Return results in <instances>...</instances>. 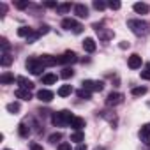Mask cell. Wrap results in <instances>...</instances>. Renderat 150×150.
Here are the masks:
<instances>
[{"label":"cell","mask_w":150,"mask_h":150,"mask_svg":"<svg viewBox=\"0 0 150 150\" xmlns=\"http://www.w3.org/2000/svg\"><path fill=\"white\" fill-rule=\"evenodd\" d=\"M127 27L131 28V32L134 35H139V37L150 34V23H146L143 20H129L127 21Z\"/></svg>","instance_id":"6da1fadb"},{"label":"cell","mask_w":150,"mask_h":150,"mask_svg":"<svg viewBox=\"0 0 150 150\" xmlns=\"http://www.w3.org/2000/svg\"><path fill=\"white\" fill-rule=\"evenodd\" d=\"M74 117L69 113V111H58V113H53V117H51V122L55 124V125H58V127H62V125H67V124H71V120H72Z\"/></svg>","instance_id":"7a4b0ae2"},{"label":"cell","mask_w":150,"mask_h":150,"mask_svg":"<svg viewBox=\"0 0 150 150\" xmlns=\"http://www.w3.org/2000/svg\"><path fill=\"white\" fill-rule=\"evenodd\" d=\"M25 65H27V69H28L32 74H35V76H39V74L42 72V69H44V65L41 64L39 57H32V58H28Z\"/></svg>","instance_id":"3957f363"},{"label":"cell","mask_w":150,"mask_h":150,"mask_svg":"<svg viewBox=\"0 0 150 150\" xmlns=\"http://www.w3.org/2000/svg\"><path fill=\"white\" fill-rule=\"evenodd\" d=\"M62 27H64L65 30H72L74 34H81V32H83V25L78 23L76 20H72V18H65V20H62Z\"/></svg>","instance_id":"277c9868"},{"label":"cell","mask_w":150,"mask_h":150,"mask_svg":"<svg viewBox=\"0 0 150 150\" xmlns=\"http://www.w3.org/2000/svg\"><path fill=\"white\" fill-rule=\"evenodd\" d=\"M83 88L88 90V92H101L104 88V83L103 81H94V80H85L83 83Z\"/></svg>","instance_id":"5b68a950"},{"label":"cell","mask_w":150,"mask_h":150,"mask_svg":"<svg viewBox=\"0 0 150 150\" xmlns=\"http://www.w3.org/2000/svg\"><path fill=\"white\" fill-rule=\"evenodd\" d=\"M74 62H78V57L74 51H65L60 58H58V64H74Z\"/></svg>","instance_id":"8992f818"},{"label":"cell","mask_w":150,"mask_h":150,"mask_svg":"<svg viewBox=\"0 0 150 150\" xmlns=\"http://www.w3.org/2000/svg\"><path fill=\"white\" fill-rule=\"evenodd\" d=\"M122 101H124V96H122V94L111 92V94L108 96V99H106V104H108V106H117V104H120Z\"/></svg>","instance_id":"52a82bcc"},{"label":"cell","mask_w":150,"mask_h":150,"mask_svg":"<svg viewBox=\"0 0 150 150\" xmlns=\"http://www.w3.org/2000/svg\"><path fill=\"white\" fill-rule=\"evenodd\" d=\"M94 28H96V32L99 34V39H103V41H108V39H111V37H113V32H110V30L106 32L99 23H96V25H94Z\"/></svg>","instance_id":"ba28073f"},{"label":"cell","mask_w":150,"mask_h":150,"mask_svg":"<svg viewBox=\"0 0 150 150\" xmlns=\"http://www.w3.org/2000/svg\"><path fill=\"white\" fill-rule=\"evenodd\" d=\"M37 99L42 101V103H50V101L53 99V92L48 90V88H41V90L37 92Z\"/></svg>","instance_id":"9c48e42d"},{"label":"cell","mask_w":150,"mask_h":150,"mask_svg":"<svg viewBox=\"0 0 150 150\" xmlns=\"http://www.w3.org/2000/svg\"><path fill=\"white\" fill-rule=\"evenodd\" d=\"M39 60H41V64H42L44 67H51V65L58 64V58H55V57H51V55H41Z\"/></svg>","instance_id":"30bf717a"},{"label":"cell","mask_w":150,"mask_h":150,"mask_svg":"<svg viewBox=\"0 0 150 150\" xmlns=\"http://www.w3.org/2000/svg\"><path fill=\"white\" fill-rule=\"evenodd\" d=\"M139 138H141L143 143L150 145V124H146V125H143V127L139 129Z\"/></svg>","instance_id":"8fae6325"},{"label":"cell","mask_w":150,"mask_h":150,"mask_svg":"<svg viewBox=\"0 0 150 150\" xmlns=\"http://www.w3.org/2000/svg\"><path fill=\"white\" fill-rule=\"evenodd\" d=\"M16 81H18L20 88H23V90H32V88H34V83H32L30 80H27L25 76H18Z\"/></svg>","instance_id":"7c38bea8"},{"label":"cell","mask_w":150,"mask_h":150,"mask_svg":"<svg viewBox=\"0 0 150 150\" xmlns=\"http://www.w3.org/2000/svg\"><path fill=\"white\" fill-rule=\"evenodd\" d=\"M74 14H76L78 18H87L88 16V7L83 6V4H76L74 6Z\"/></svg>","instance_id":"4fadbf2b"},{"label":"cell","mask_w":150,"mask_h":150,"mask_svg":"<svg viewBox=\"0 0 150 150\" xmlns=\"http://www.w3.org/2000/svg\"><path fill=\"white\" fill-rule=\"evenodd\" d=\"M127 64H129L131 69H139V67H141V57L134 53V55L129 57V62H127Z\"/></svg>","instance_id":"5bb4252c"},{"label":"cell","mask_w":150,"mask_h":150,"mask_svg":"<svg viewBox=\"0 0 150 150\" xmlns=\"http://www.w3.org/2000/svg\"><path fill=\"white\" fill-rule=\"evenodd\" d=\"M71 127H72L74 131H81V129L85 127V120L80 118V117H74V118L71 120Z\"/></svg>","instance_id":"9a60e30c"},{"label":"cell","mask_w":150,"mask_h":150,"mask_svg":"<svg viewBox=\"0 0 150 150\" xmlns=\"http://www.w3.org/2000/svg\"><path fill=\"white\" fill-rule=\"evenodd\" d=\"M83 48H85V51H88V53H94L96 51V41L92 39V37H87L85 41H83Z\"/></svg>","instance_id":"2e32d148"},{"label":"cell","mask_w":150,"mask_h":150,"mask_svg":"<svg viewBox=\"0 0 150 150\" xmlns=\"http://www.w3.org/2000/svg\"><path fill=\"white\" fill-rule=\"evenodd\" d=\"M132 9H134L138 14H146V13H148V4H145V2H136V4L132 6Z\"/></svg>","instance_id":"e0dca14e"},{"label":"cell","mask_w":150,"mask_h":150,"mask_svg":"<svg viewBox=\"0 0 150 150\" xmlns=\"http://www.w3.org/2000/svg\"><path fill=\"white\" fill-rule=\"evenodd\" d=\"M83 139H85V134H83V131H74L72 134H71V141H74V143H83Z\"/></svg>","instance_id":"ac0fdd59"},{"label":"cell","mask_w":150,"mask_h":150,"mask_svg":"<svg viewBox=\"0 0 150 150\" xmlns=\"http://www.w3.org/2000/svg\"><path fill=\"white\" fill-rule=\"evenodd\" d=\"M16 97H18V99H23V101H30V99H32V94H30V90L18 88V90H16Z\"/></svg>","instance_id":"d6986e66"},{"label":"cell","mask_w":150,"mask_h":150,"mask_svg":"<svg viewBox=\"0 0 150 150\" xmlns=\"http://www.w3.org/2000/svg\"><path fill=\"white\" fill-rule=\"evenodd\" d=\"M53 83H57V74H44L42 76V85H53Z\"/></svg>","instance_id":"ffe728a7"},{"label":"cell","mask_w":150,"mask_h":150,"mask_svg":"<svg viewBox=\"0 0 150 150\" xmlns=\"http://www.w3.org/2000/svg\"><path fill=\"white\" fill-rule=\"evenodd\" d=\"M32 34H34V30H32L30 27H20V28H18V35H20V37H27V39H28Z\"/></svg>","instance_id":"44dd1931"},{"label":"cell","mask_w":150,"mask_h":150,"mask_svg":"<svg viewBox=\"0 0 150 150\" xmlns=\"http://www.w3.org/2000/svg\"><path fill=\"white\" fill-rule=\"evenodd\" d=\"M72 94V87L71 85H62L60 88H58V96L60 97H67V96H71Z\"/></svg>","instance_id":"7402d4cb"},{"label":"cell","mask_w":150,"mask_h":150,"mask_svg":"<svg viewBox=\"0 0 150 150\" xmlns=\"http://www.w3.org/2000/svg\"><path fill=\"white\" fill-rule=\"evenodd\" d=\"M18 134H20L21 138H28V134H30V129L27 127V124H25V122H21V124L18 125Z\"/></svg>","instance_id":"603a6c76"},{"label":"cell","mask_w":150,"mask_h":150,"mask_svg":"<svg viewBox=\"0 0 150 150\" xmlns=\"http://www.w3.org/2000/svg\"><path fill=\"white\" fill-rule=\"evenodd\" d=\"M0 83L2 85H9V83H14V76L9 72H4L2 76H0Z\"/></svg>","instance_id":"cb8c5ba5"},{"label":"cell","mask_w":150,"mask_h":150,"mask_svg":"<svg viewBox=\"0 0 150 150\" xmlns=\"http://www.w3.org/2000/svg\"><path fill=\"white\" fill-rule=\"evenodd\" d=\"M0 64H2L4 67L11 65V64H13V57H11L9 53H2V58H0Z\"/></svg>","instance_id":"d4e9b609"},{"label":"cell","mask_w":150,"mask_h":150,"mask_svg":"<svg viewBox=\"0 0 150 150\" xmlns=\"http://www.w3.org/2000/svg\"><path fill=\"white\" fill-rule=\"evenodd\" d=\"M131 94H132L134 97H139V96H145V94H146V87H134V88L131 90Z\"/></svg>","instance_id":"484cf974"},{"label":"cell","mask_w":150,"mask_h":150,"mask_svg":"<svg viewBox=\"0 0 150 150\" xmlns=\"http://www.w3.org/2000/svg\"><path fill=\"white\" fill-rule=\"evenodd\" d=\"M71 4H58V7H57V11L60 13V14H65V13H69L71 11Z\"/></svg>","instance_id":"4316f807"},{"label":"cell","mask_w":150,"mask_h":150,"mask_svg":"<svg viewBox=\"0 0 150 150\" xmlns=\"http://www.w3.org/2000/svg\"><path fill=\"white\" fill-rule=\"evenodd\" d=\"M90 96H92V92H88V90H85V88H81V90H78V97L80 99H90Z\"/></svg>","instance_id":"83f0119b"},{"label":"cell","mask_w":150,"mask_h":150,"mask_svg":"<svg viewBox=\"0 0 150 150\" xmlns=\"http://www.w3.org/2000/svg\"><path fill=\"white\" fill-rule=\"evenodd\" d=\"M7 111L9 113H18L20 111V104L18 103H9L7 104Z\"/></svg>","instance_id":"f1b7e54d"},{"label":"cell","mask_w":150,"mask_h":150,"mask_svg":"<svg viewBox=\"0 0 150 150\" xmlns=\"http://www.w3.org/2000/svg\"><path fill=\"white\" fill-rule=\"evenodd\" d=\"M72 74H74V71H72V69H69V67H67V69H64V71H62V74H60V76H62V78H65V80H67V78H72Z\"/></svg>","instance_id":"f546056e"},{"label":"cell","mask_w":150,"mask_h":150,"mask_svg":"<svg viewBox=\"0 0 150 150\" xmlns=\"http://www.w3.org/2000/svg\"><path fill=\"white\" fill-rule=\"evenodd\" d=\"M108 6H110V9H115V11H117V9H120L122 4L118 2V0H111V2H108Z\"/></svg>","instance_id":"4dcf8cb0"},{"label":"cell","mask_w":150,"mask_h":150,"mask_svg":"<svg viewBox=\"0 0 150 150\" xmlns=\"http://www.w3.org/2000/svg\"><path fill=\"white\" fill-rule=\"evenodd\" d=\"M94 7H96L97 11H103V9L106 7V4H104V2H101V0H96V2H94Z\"/></svg>","instance_id":"1f68e13d"},{"label":"cell","mask_w":150,"mask_h":150,"mask_svg":"<svg viewBox=\"0 0 150 150\" xmlns=\"http://www.w3.org/2000/svg\"><path fill=\"white\" fill-rule=\"evenodd\" d=\"M0 44H2V48H4V53H9V42H7V39H0Z\"/></svg>","instance_id":"d6a6232c"},{"label":"cell","mask_w":150,"mask_h":150,"mask_svg":"<svg viewBox=\"0 0 150 150\" xmlns=\"http://www.w3.org/2000/svg\"><path fill=\"white\" fill-rule=\"evenodd\" d=\"M60 138H62V134H60V132H53V134L50 136V141H51V143H57Z\"/></svg>","instance_id":"836d02e7"},{"label":"cell","mask_w":150,"mask_h":150,"mask_svg":"<svg viewBox=\"0 0 150 150\" xmlns=\"http://www.w3.org/2000/svg\"><path fill=\"white\" fill-rule=\"evenodd\" d=\"M58 150H72L71 143H58Z\"/></svg>","instance_id":"e575fe53"},{"label":"cell","mask_w":150,"mask_h":150,"mask_svg":"<svg viewBox=\"0 0 150 150\" xmlns=\"http://www.w3.org/2000/svg\"><path fill=\"white\" fill-rule=\"evenodd\" d=\"M141 78H143V80H150V69L141 71Z\"/></svg>","instance_id":"d590c367"},{"label":"cell","mask_w":150,"mask_h":150,"mask_svg":"<svg viewBox=\"0 0 150 150\" xmlns=\"http://www.w3.org/2000/svg\"><path fill=\"white\" fill-rule=\"evenodd\" d=\"M28 6H30L28 2H18V4H16V7H18V9H25V7H28Z\"/></svg>","instance_id":"8d00e7d4"},{"label":"cell","mask_w":150,"mask_h":150,"mask_svg":"<svg viewBox=\"0 0 150 150\" xmlns=\"http://www.w3.org/2000/svg\"><path fill=\"white\" fill-rule=\"evenodd\" d=\"M30 150H42V146L39 143H30Z\"/></svg>","instance_id":"74e56055"},{"label":"cell","mask_w":150,"mask_h":150,"mask_svg":"<svg viewBox=\"0 0 150 150\" xmlns=\"http://www.w3.org/2000/svg\"><path fill=\"white\" fill-rule=\"evenodd\" d=\"M48 30H50V27H46V25H44V27H41V28H39V34H41V35H42V34H48Z\"/></svg>","instance_id":"f35d334b"},{"label":"cell","mask_w":150,"mask_h":150,"mask_svg":"<svg viewBox=\"0 0 150 150\" xmlns=\"http://www.w3.org/2000/svg\"><path fill=\"white\" fill-rule=\"evenodd\" d=\"M0 11H2V18H4V16H6V11H7L6 4H0Z\"/></svg>","instance_id":"ab89813d"},{"label":"cell","mask_w":150,"mask_h":150,"mask_svg":"<svg viewBox=\"0 0 150 150\" xmlns=\"http://www.w3.org/2000/svg\"><path fill=\"white\" fill-rule=\"evenodd\" d=\"M120 48H122V50H125V48H129V42H125V41H124V42H120Z\"/></svg>","instance_id":"60d3db41"},{"label":"cell","mask_w":150,"mask_h":150,"mask_svg":"<svg viewBox=\"0 0 150 150\" xmlns=\"http://www.w3.org/2000/svg\"><path fill=\"white\" fill-rule=\"evenodd\" d=\"M76 150H87V146H85V145H83V143H80V145H78V148H76Z\"/></svg>","instance_id":"b9f144b4"},{"label":"cell","mask_w":150,"mask_h":150,"mask_svg":"<svg viewBox=\"0 0 150 150\" xmlns=\"http://www.w3.org/2000/svg\"><path fill=\"white\" fill-rule=\"evenodd\" d=\"M6 150H9V148H6Z\"/></svg>","instance_id":"7bdbcfd3"}]
</instances>
